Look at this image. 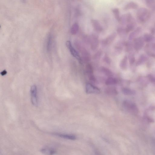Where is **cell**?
<instances>
[{"mask_svg": "<svg viewBox=\"0 0 155 155\" xmlns=\"http://www.w3.org/2000/svg\"><path fill=\"white\" fill-rule=\"evenodd\" d=\"M79 26L76 23L74 24L72 26L71 29V32L73 35H75L78 32L79 30Z\"/></svg>", "mask_w": 155, "mask_h": 155, "instance_id": "18", "label": "cell"}, {"mask_svg": "<svg viewBox=\"0 0 155 155\" xmlns=\"http://www.w3.org/2000/svg\"><path fill=\"white\" fill-rule=\"evenodd\" d=\"M66 45L70 50L71 54L75 57L76 59L79 61L80 63H82V59L81 58L80 55H79L78 52H77L75 49H74L70 41H67L66 42Z\"/></svg>", "mask_w": 155, "mask_h": 155, "instance_id": "3", "label": "cell"}, {"mask_svg": "<svg viewBox=\"0 0 155 155\" xmlns=\"http://www.w3.org/2000/svg\"><path fill=\"white\" fill-rule=\"evenodd\" d=\"M86 70L88 76L93 74V69L92 65L90 64H87L86 67Z\"/></svg>", "mask_w": 155, "mask_h": 155, "instance_id": "21", "label": "cell"}, {"mask_svg": "<svg viewBox=\"0 0 155 155\" xmlns=\"http://www.w3.org/2000/svg\"><path fill=\"white\" fill-rule=\"evenodd\" d=\"M153 31H155V24L154 25V28H153Z\"/></svg>", "mask_w": 155, "mask_h": 155, "instance_id": "29", "label": "cell"}, {"mask_svg": "<svg viewBox=\"0 0 155 155\" xmlns=\"http://www.w3.org/2000/svg\"><path fill=\"white\" fill-rule=\"evenodd\" d=\"M85 90L86 92L88 94H99L100 93L99 89L90 83L86 85Z\"/></svg>", "mask_w": 155, "mask_h": 155, "instance_id": "4", "label": "cell"}, {"mask_svg": "<svg viewBox=\"0 0 155 155\" xmlns=\"http://www.w3.org/2000/svg\"><path fill=\"white\" fill-rule=\"evenodd\" d=\"M31 102L32 104L35 106H37L38 104L37 96V89L35 85L31 86L30 88Z\"/></svg>", "mask_w": 155, "mask_h": 155, "instance_id": "2", "label": "cell"}, {"mask_svg": "<svg viewBox=\"0 0 155 155\" xmlns=\"http://www.w3.org/2000/svg\"><path fill=\"white\" fill-rule=\"evenodd\" d=\"M102 52L100 51H98L95 54L94 57V58L95 59H98L100 58V57H101L102 55Z\"/></svg>", "mask_w": 155, "mask_h": 155, "instance_id": "26", "label": "cell"}, {"mask_svg": "<svg viewBox=\"0 0 155 155\" xmlns=\"http://www.w3.org/2000/svg\"><path fill=\"white\" fill-rule=\"evenodd\" d=\"M133 20L132 16L130 14H124L120 18L119 22L122 24H125L129 23Z\"/></svg>", "mask_w": 155, "mask_h": 155, "instance_id": "6", "label": "cell"}, {"mask_svg": "<svg viewBox=\"0 0 155 155\" xmlns=\"http://www.w3.org/2000/svg\"><path fill=\"white\" fill-rule=\"evenodd\" d=\"M91 22L92 26L97 32H100L103 30V28L98 21L95 19H92Z\"/></svg>", "mask_w": 155, "mask_h": 155, "instance_id": "9", "label": "cell"}, {"mask_svg": "<svg viewBox=\"0 0 155 155\" xmlns=\"http://www.w3.org/2000/svg\"><path fill=\"white\" fill-rule=\"evenodd\" d=\"M148 7L155 10V0H142Z\"/></svg>", "mask_w": 155, "mask_h": 155, "instance_id": "13", "label": "cell"}, {"mask_svg": "<svg viewBox=\"0 0 155 155\" xmlns=\"http://www.w3.org/2000/svg\"><path fill=\"white\" fill-rule=\"evenodd\" d=\"M138 7V5L136 3L133 2H131L125 6L124 8V10L126 11L130 9H137Z\"/></svg>", "mask_w": 155, "mask_h": 155, "instance_id": "10", "label": "cell"}, {"mask_svg": "<svg viewBox=\"0 0 155 155\" xmlns=\"http://www.w3.org/2000/svg\"><path fill=\"white\" fill-rule=\"evenodd\" d=\"M52 42V37L51 36L48 38L47 41V50L48 52L50 51L51 48Z\"/></svg>", "mask_w": 155, "mask_h": 155, "instance_id": "23", "label": "cell"}, {"mask_svg": "<svg viewBox=\"0 0 155 155\" xmlns=\"http://www.w3.org/2000/svg\"><path fill=\"white\" fill-rule=\"evenodd\" d=\"M151 15L149 11L144 7L140 8L137 11L136 13L137 20L141 23L146 22L150 19Z\"/></svg>", "mask_w": 155, "mask_h": 155, "instance_id": "1", "label": "cell"}, {"mask_svg": "<svg viewBox=\"0 0 155 155\" xmlns=\"http://www.w3.org/2000/svg\"><path fill=\"white\" fill-rule=\"evenodd\" d=\"M82 59L85 63L90 61L91 56L88 52L85 49L83 48L81 51Z\"/></svg>", "mask_w": 155, "mask_h": 155, "instance_id": "8", "label": "cell"}, {"mask_svg": "<svg viewBox=\"0 0 155 155\" xmlns=\"http://www.w3.org/2000/svg\"><path fill=\"white\" fill-rule=\"evenodd\" d=\"M40 151L42 153L47 154H56V152H57L55 150L50 149V148H42V149Z\"/></svg>", "mask_w": 155, "mask_h": 155, "instance_id": "15", "label": "cell"}, {"mask_svg": "<svg viewBox=\"0 0 155 155\" xmlns=\"http://www.w3.org/2000/svg\"><path fill=\"white\" fill-rule=\"evenodd\" d=\"M112 11L115 17L117 19V20L119 22L120 18V11L119 9L118 8H114L112 10Z\"/></svg>", "mask_w": 155, "mask_h": 155, "instance_id": "20", "label": "cell"}, {"mask_svg": "<svg viewBox=\"0 0 155 155\" xmlns=\"http://www.w3.org/2000/svg\"><path fill=\"white\" fill-rule=\"evenodd\" d=\"M122 91L124 94L127 95H135L136 92L133 90L127 88H123Z\"/></svg>", "mask_w": 155, "mask_h": 155, "instance_id": "22", "label": "cell"}, {"mask_svg": "<svg viewBox=\"0 0 155 155\" xmlns=\"http://www.w3.org/2000/svg\"><path fill=\"white\" fill-rule=\"evenodd\" d=\"M105 92L107 94L110 95H116L118 94L116 89L113 87H109L106 88Z\"/></svg>", "mask_w": 155, "mask_h": 155, "instance_id": "14", "label": "cell"}, {"mask_svg": "<svg viewBox=\"0 0 155 155\" xmlns=\"http://www.w3.org/2000/svg\"><path fill=\"white\" fill-rule=\"evenodd\" d=\"M116 33H113L111 35L108 36L104 40L103 43L105 45H108L111 44L114 40L116 37Z\"/></svg>", "mask_w": 155, "mask_h": 155, "instance_id": "11", "label": "cell"}, {"mask_svg": "<svg viewBox=\"0 0 155 155\" xmlns=\"http://www.w3.org/2000/svg\"><path fill=\"white\" fill-rule=\"evenodd\" d=\"M55 136L60 137L65 139L75 140L76 139L75 136L72 135L60 134L58 133H54Z\"/></svg>", "mask_w": 155, "mask_h": 155, "instance_id": "12", "label": "cell"}, {"mask_svg": "<svg viewBox=\"0 0 155 155\" xmlns=\"http://www.w3.org/2000/svg\"><path fill=\"white\" fill-rule=\"evenodd\" d=\"M7 73V72L5 70H3L1 72V75H2V76H4L6 75Z\"/></svg>", "mask_w": 155, "mask_h": 155, "instance_id": "28", "label": "cell"}, {"mask_svg": "<svg viewBox=\"0 0 155 155\" xmlns=\"http://www.w3.org/2000/svg\"><path fill=\"white\" fill-rule=\"evenodd\" d=\"M133 20L131 22L128 23L127 25L126 29V33H128L131 31L134 28L135 25V23L134 22H133Z\"/></svg>", "mask_w": 155, "mask_h": 155, "instance_id": "19", "label": "cell"}, {"mask_svg": "<svg viewBox=\"0 0 155 155\" xmlns=\"http://www.w3.org/2000/svg\"><path fill=\"white\" fill-rule=\"evenodd\" d=\"M89 80H90L91 81L93 82H96V79L95 78L94 76L92 74V75H90L88 76Z\"/></svg>", "mask_w": 155, "mask_h": 155, "instance_id": "27", "label": "cell"}, {"mask_svg": "<svg viewBox=\"0 0 155 155\" xmlns=\"http://www.w3.org/2000/svg\"><path fill=\"white\" fill-rule=\"evenodd\" d=\"M104 61L107 64H110L111 63V60L107 56H105L103 58Z\"/></svg>", "mask_w": 155, "mask_h": 155, "instance_id": "25", "label": "cell"}, {"mask_svg": "<svg viewBox=\"0 0 155 155\" xmlns=\"http://www.w3.org/2000/svg\"><path fill=\"white\" fill-rule=\"evenodd\" d=\"M118 80L116 78L109 77L105 81V84L107 85H116L118 83Z\"/></svg>", "mask_w": 155, "mask_h": 155, "instance_id": "16", "label": "cell"}, {"mask_svg": "<svg viewBox=\"0 0 155 155\" xmlns=\"http://www.w3.org/2000/svg\"><path fill=\"white\" fill-rule=\"evenodd\" d=\"M91 39V49L93 50H95L98 48L99 45L98 37L95 35H93Z\"/></svg>", "mask_w": 155, "mask_h": 155, "instance_id": "7", "label": "cell"}, {"mask_svg": "<svg viewBox=\"0 0 155 155\" xmlns=\"http://www.w3.org/2000/svg\"><path fill=\"white\" fill-rule=\"evenodd\" d=\"M100 71L102 73L104 74L107 76L112 77L113 75V72L109 69L104 67L100 68Z\"/></svg>", "mask_w": 155, "mask_h": 155, "instance_id": "17", "label": "cell"}, {"mask_svg": "<svg viewBox=\"0 0 155 155\" xmlns=\"http://www.w3.org/2000/svg\"><path fill=\"white\" fill-rule=\"evenodd\" d=\"M127 57H125L122 60L121 63L120 64V67L123 70L126 69L127 67Z\"/></svg>", "mask_w": 155, "mask_h": 155, "instance_id": "24", "label": "cell"}, {"mask_svg": "<svg viewBox=\"0 0 155 155\" xmlns=\"http://www.w3.org/2000/svg\"><path fill=\"white\" fill-rule=\"evenodd\" d=\"M123 105L125 108L130 111L137 112H138L137 107L135 104L131 102L125 101L123 102Z\"/></svg>", "mask_w": 155, "mask_h": 155, "instance_id": "5", "label": "cell"}]
</instances>
